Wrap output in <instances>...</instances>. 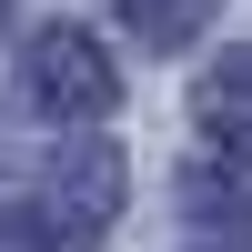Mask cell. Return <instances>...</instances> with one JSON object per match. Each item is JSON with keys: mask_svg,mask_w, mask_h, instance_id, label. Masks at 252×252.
Segmentation results:
<instances>
[{"mask_svg": "<svg viewBox=\"0 0 252 252\" xmlns=\"http://www.w3.org/2000/svg\"><path fill=\"white\" fill-rule=\"evenodd\" d=\"M131 10V31L152 40V51H172V40H192V20H202V0H121Z\"/></svg>", "mask_w": 252, "mask_h": 252, "instance_id": "obj_4", "label": "cell"}, {"mask_svg": "<svg viewBox=\"0 0 252 252\" xmlns=\"http://www.w3.org/2000/svg\"><path fill=\"white\" fill-rule=\"evenodd\" d=\"M0 20H10V0H0Z\"/></svg>", "mask_w": 252, "mask_h": 252, "instance_id": "obj_5", "label": "cell"}, {"mask_svg": "<svg viewBox=\"0 0 252 252\" xmlns=\"http://www.w3.org/2000/svg\"><path fill=\"white\" fill-rule=\"evenodd\" d=\"M202 131H212L222 152H252V40L202 71Z\"/></svg>", "mask_w": 252, "mask_h": 252, "instance_id": "obj_3", "label": "cell"}, {"mask_svg": "<svg viewBox=\"0 0 252 252\" xmlns=\"http://www.w3.org/2000/svg\"><path fill=\"white\" fill-rule=\"evenodd\" d=\"M31 101L61 111V121H101L111 111V61H101L81 31H40L31 40Z\"/></svg>", "mask_w": 252, "mask_h": 252, "instance_id": "obj_1", "label": "cell"}, {"mask_svg": "<svg viewBox=\"0 0 252 252\" xmlns=\"http://www.w3.org/2000/svg\"><path fill=\"white\" fill-rule=\"evenodd\" d=\"M111 212H121V161H111V152H81L71 172H51V192H40V242L81 252Z\"/></svg>", "mask_w": 252, "mask_h": 252, "instance_id": "obj_2", "label": "cell"}]
</instances>
